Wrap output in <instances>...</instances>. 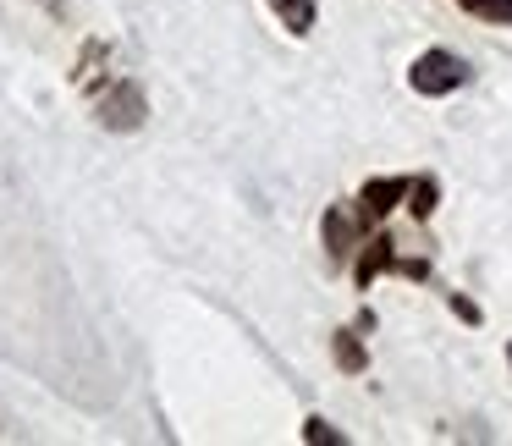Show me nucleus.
Segmentation results:
<instances>
[{
    "instance_id": "f257e3e1",
    "label": "nucleus",
    "mask_w": 512,
    "mask_h": 446,
    "mask_svg": "<svg viewBox=\"0 0 512 446\" xmlns=\"http://www.w3.org/2000/svg\"><path fill=\"white\" fill-rule=\"evenodd\" d=\"M408 83L419 94H452V89H463V83H468V61L452 56V50H424V56L413 61Z\"/></svg>"
},
{
    "instance_id": "f03ea898",
    "label": "nucleus",
    "mask_w": 512,
    "mask_h": 446,
    "mask_svg": "<svg viewBox=\"0 0 512 446\" xmlns=\"http://www.w3.org/2000/svg\"><path fill=\"white\" fill-rule=\"evenodd\" d=\"M397 248H402L397 237H375V243H369V254H364V265H358V281L369 287L380 270H402V276H413V281L430 276V259H402Z\"/></svg>"
},
{
    "instance_id": "7ed1b4c3",
    "label": "nucleus",
    "mask_w": 512,
    "mask_h": 446,
    "mask_svg": "<svg viewBox=\"0 0 512 446\" xmlns=\"http://www.w3.org/2000/svg\"><path fill=\"white\" fill-rule=\"evenodd\" d=\"M144 111H149L144 94H138V83H127V78L100 100V122H105V127H122V133H133V127L144 122Z\"/></svg>"
},
{
    "instance_id": "20e7f679",
    "label": "nucleus",
    "mask_w": 512,
    "mask_h": 446,
    "mask_svg": "<svg viewBox=\"0 0 512 446\" xmlns=\"http://www.w3.org/2000/svg\"><path fill=\"white\" fill-rule=\"evenodd\" d=\"M408 188H413V177H380V182H369V188H364V199H358L364 221H369V226H375V221H386V215H391V204H397V199H408Z\"/></svg>"
},
{
    "instance_id": "39448f33",
    "label": "nucleus",
    "mask_w": 512,
    "mask_h": 446,
    "mask_svg": "<svg viewBox=\"0 0 512 446\" xmlns=\"http://www.w3.org/2000/svg\"><path fill=\"white\" fill-rule=\"evenodd\" d=\"M364 210H347V204H336L331 215H325V248L331 254H347V248L358 243V232H364Z\"/></svg>"
},
{
    "instance_id": "423d86ee",
    "label": "nucleus",
    "mask_w": 512,
    "mask_h": 446,
    "mask_svg": "<svg viewBox=\"0 0 512 446\" xmlns=\"http://www.w3.org/2000/svg\"><path fill=\"white\" fill-rule=\"evenodd\" d=\"M270 12L281 17L287 34H309L314 28V0H270Z\"/></svg>"
},
{
    "instance_id": "0eeeda50",
    "label": "nucleus",
    "mask_w": 512,
    "mask_h": 446,
    "mask_svg": "<svg viewBox=\"0 0 512 446\" xmlns=\"http://www.w3.org/2000/svg\"><path fill=\"white\" fill-rule=\"evenodd\" d=\"M468 17H479V23H501L512 28V0H457Z\"/></svg>"
},
{
    "instance_id": "6e6552de",
    "label": "nucleus",
    "mask_w": 512,
    "mask_h": 446,
    "mask_svg": "<svg viewBox=\"0 0 512 446\" xmlns=\"http://www.w3.org/2000/svg\"><path fill=\"white\" fill-rule=\"evenodd\" d=\"M408 199H413V204H408V210H413V215H419V221H424V215H430V210H435V182H430V177H413V188H408Z\"/></svg>"
},
{
    "instance_id": "1a4fd4ad",
    "label": "nucleus",
    "mask_w": 512,
    "mask_h": 446,
    "mask_svg": "<svg viewBox=\"0 0 512 446\" xmlns=\"http://www.w3.org/2000/svg\"><path fill=\"white\" fill-rule=\"evenodd\" d=\"M336 358H342V369H353V375L364 369V347H358V336H353V331L336 336Z\"/></svg>"
},
{
    "instance_id": "9d476101",
    "label": "nucleus",
    "mask_w": 512,
    "mask_h": 446,
    "mask_svg": "<svg viewBox=\"0 0 512 446\" xmlns=\"http://www.w3.org/2000/svg\"><path fill=\"white\" fill-rule=\"evenodd\" d=\"M309 441H314V446H325V441H342V435H336L325 419H309Z\"/></svg>"
}]
</instances>
